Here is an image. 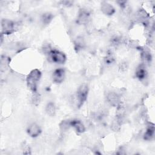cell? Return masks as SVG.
Here are the masks:
<instances>
[{
	"mask_svg": "<svg viewBox=\"0 0 155 155\" xmlns=\"http://www.w3.org/2000/svg\"><path fill=\"white\" fill-rule=\"evenodd\" d=\"M44 52L47 54L48 58L51 62L59 64H62L66 61V56L64 53L55 49H51L48 46L44 47Z\"/></svg>",
	"mask_w": 155,
	"mask_h": 155,
	"instance_id": "1",
	"label": "cell"
},
{
	"mask_svg": "<svg viewBox=\"0 0 155 155\" xmlns=\"http://www.w3.org/2000/svg\"><path fill=\"white\" fill-rule=\"evenodd\" d=\"M45 111L48 115L50 116H53L56 113V107L54 104L52 102H48L46 105Z\"/></svg>",
	"mask_w": 155,
	"mask_h": 155,
	"instance_id": "12",
	"label": "cell"
},
{
	"mask_svg": "<svg viewBox=\"0 0 155 155\" xmlns=\"http://www.w3.org/2000/svg\"><path fill=\"white\" fill-rule=\"evenodd\" d=\"M101 11L107 15H112L115 12V9L112 5L107 2H102L101 7Z\"/></svg>",
	"mask_w": 155,
	"mask_h": 155,
	"instance_id": "8",
	"label": "cell"
},
{
	"mask_svg": "<svg viewBox=\"0 0 155 155\" xmlns=\"http://www.w3.org/2000/svg\"><path fill=\"white\" fill-rule=\"evenodd\" d=\"M107 99L108 102L110 104V105L113 106H116L119 103V96L114 93L111 92L107 94Z\"/></svg>",
	"mask_w": 155,
	"mask_h": 155,
	"instance_id": "10",
	"label": "cell"
},
{
	"mask_svg": "<svg viewBox=\"0 0 155 155\" xmlns=\"http://www.w3.org/2000/svg\"><path fill=\"white\" fill-rule=\"evenodd\" d=\"M27 133L32 137H36L41 133V127L36 123H32L30 124L27 130Z\"/></svg>",
	"mask_w": 155,
	"mask_h": 155,
	"instance_id": "6",
	"label": "cell"
},
{
	"mask_svg": "<svg viewBox=\"0 0 155 155\" xmlns=\"http://www.w3.org/2000/svg\"><path fill=\"white\" fill-rule=\"evenodd\" d=\"M65 72L63 68L56 69L53 73V81L54 83L60 84L65 79Z\"/></svg>",
	"mask_w": 155,
	"mask_h": 155,
	"instance_id": "5",
	"label": "cell"
},
{
	"mask_svg": "<svg viewBox=\"0 0 155 155\" xmlns=\"http://www.w3.org/2000/svg\"><path fill=\"white\" fill-rule=\"evenodd\" d=\"M88 14L87 13V12L83 10L79 15V18L78 20L80 22L84 23L87 21V19H88Z\"/></svg>",
	"mask_w": 155,
	"mask_h": 155,
	"instance_id": "14",
	"label": "cell"
},
{
	"mask_svg": "<svg viewBox=\"0 0 155 155\" xmlns=\"http://www.w3.org/2000/svg\"><path fill=\"white\" fill-rule=\"evenodd\" d=\"M143 58L146 62H150L151 60V53L148 51H144L143 53Z\"/></svg>",
	"mask_w": 155,
	"mask_h": 155,
	"instance_id": "16",
	"label": "cell"
},
{
	"mask_svg": "<svg viewBox=\"0 0 155 155\" xmlns=\"http://www.w3.org/2000/svg\"><path fill=\"white\" fill-rule=\"evenodd\" d=\"M114 61V57L113 56V55L111 53H109L107 54V56H106V58H105V61L106 62V64H110L111 63H113Z\"/></svg>",
	"mask_w": 155,
	"mask_h": 155,
	"instance_id": "15",
	"label": "cell"
},
{
	"mask_svg": "<svg viewBox=\"0 0 155 155\" xmlns=\"http://www.w3.org/2000/svg\"><path fill=\"white\" fill-rule=\"evenodd\" d=\"M154 127L153 125L149 126L143 135V138L146 140H151L154 138Z\"/></svg>",
	"mask_w": 155,
	"mask_h": 155,
	"instance_id": "11",
	"label": "cell"
},
{
	"mask_svg": "<svg viewBox=\"0 0 155 155\" xmlns=\"http://www.w3.org/2000/svg\"><path fill=\"white\" fill-rule=\"evenodd\" d=\"M2 34L10 35L15 31V24L9 19H4L1 21Z\"/></svg>",
	"mask_w": 155,
	"mask_h": 155,
	"instance_id": "4",
	"label": "cell"
},
{
	"mask_svg": "<svg viewBox=\"0 0 155 155\" xmlns=\"http://www.w3.org/2000/svg\"><path fill=\"white\" fill-rule=\"evenodd\" d=\"M53 18V16L51 13H45L43 14V15L42 16V22L45 24H48L50 22V21L52 20Z\"/></svg>",
	"mask_w": 155,
	"mask_h": 155,
	"instance_id": "13",
	"label": "cell"
},
{
	"mask_svg": "<svg viewBox=\"0 0 155 155\" xmlns=\"http://www.w3.org/2000/svg\"><path fill=\"white\" fill-rule=\"evenodd\" d=\"M147 74V71L145 67L143 64L139 65L136 70V76L140 80H142L145 78Z\"/></svg>",
	"mask_w": 155,
	"mask_h": 155,
	"instance_id": "9",
	"label": "cell"
},
{
	"mask_svg": "<svg viewBox=\"0 0 155 155\" xmlns=\"http://www.w3.org/2000/svg\"><path fill=\"white\" fill-rule=\"evenodd\" d=\"M88 93V86L86 83L81 84L78 89L76 93L78 106L81 107L86 101Z\"/></svg>",
	"mask_w": 155,
	"mask_h": 155,
	"instance_id": "3",
	"label": "cell"
},
{
	"mask_svg": "<svg viewBox=\"0 0 155 155\" xmlns=\"http://www.w3.org/2000/svg\"><path fill=\"white\" fill-rule=\"evenodd\" d=\"M69 125L70 127L74 128V129L78 133H82L85 130V126L84 125L82 122L79 120L74 119L70 121Z\"/></svg>",
	"mask_w": 155,
	"mask_h": 155,
	"instance_id": "7",
	"label": "cell"
},
{
	"mask_svg": "<svg viewBox=\"0 0 155 155\" xmlns=\"http://www.w3.org/2000/svg\"><path fill=\"white\" fill-rule=\"evenodd\" d=\"M41 73L38 69H34L30 71L27 77L26 82L28 88L33 93L37 91L38 84L41 79Z\"/></svg>",
	"mask_w": 155,
	"mask_h": 155,
	"instance_id": "2",
	"label": "cell"
}]
</instances>
